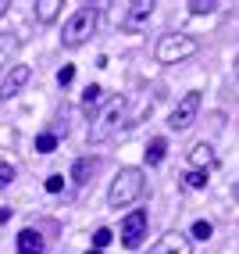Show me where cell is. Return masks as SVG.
I'll use <instances>...</instances> for the list:
<instances>
[{"label": "cell", "instance_id": "obj_11", "mask_svg": "<svg viewBox=\"0 0 239 254\" xmlns=\"http://www.w3.org/2000/svg\"><path fill=\"white\" fill-rule=\"evenodd\" d=\"M96 168H100V161H96V158H79V161L72 165V183H75V186H86V183L93 179Z\"/></svg>", "mask_w": 239, "mask_h": 254}, {"label": "cell", "instance_id": "obj_16", "mask_svg": "<svg viewBox=\"0 0 239 254\" xmlns=\"http://www.w3.org/2000/svg\"><path fill=\"white\" fill-rule=\"evenodd\" d=\"M164 154H168V140H164V136H153V140L146 143V165H161Z\"/></svg>", "mask_w": 239, "mask_h": 254}, {"label": "cell", "instance_id": "obj_7", "mask_svg": "<svg viewBox=\"0 0 239 254\" xmlns=\"http://www.w3.org/2000/svg\"><path fill=\"white\" fill-rule=\"evenodd\" d=\"M146 211L143 208H136V211H129L125 215V222H122V247H129V251H136L143 240H146Z\"/></svg>", "mask_w": 239, "mask_h": 254}, {"label": "cell", "instance_id": "obj_15", "mask_svg": "<svg viewBox=\"0 0 239 254\" xmlns=\"http://www.w3.org/2000/svg\"><path fill=\"white\" fill-rule=\"evenodd\" d=\"M100 100H104V86H96V82H93V86H86V93H82V111H86V115L93 118Z\"/></svg>", "mask_w": 239, "mask_h": 254}, {"label": "cell", "instance_id": "obj_22", "mask_svg": "<svg viewBox=\"0 0 239 254\" xmlns=\"http://www.w3.org/2000/svg\"><path fill=\"white\" fill-rule=\"evenodd\" d=\"M11 183H14V165H7V161H0V190H7Z\"/></svg>", "mask_w": 239, "mask_h": 254}, {"label": "cell", "instance_id": "obj_29", "mask_svg": "<svg viewBox=\"0 0 239 254\" xmlns=\"http://www.w3.org/2000/svg\"><path fill=\"white\" fill-rule=\"evenodd\" d=\"M236 75H239V54H236Z\"/></svg>", "mask_w": 239, "mask_h": 254}, {"label": "cell", "instance_id": "obj_17", "mask_svg": "<svg viewBox=\"0 0 239 254\" xmlns=\"http://www.w3.org/2000/svg\"><path fill=\"white\" fill-rule=\"evenodd\" d=\"M214 236V226L207 222V218H200V222H193V229H190V240H200V244H207Z\"/></svg>", "mask_w": 239, "mask_h": 254}, {"label": "cell", "instance_id": "obj_9", "mask_svg": "<svg viewBox=\"0 0 239 254\" xmlns=\"http://www.w3.org/2000/svg\"><path fill=\"white\" fill-rule=\"evenodd\" d=\"M32 79V72L25 68V64H14V68H7V75H4V82H0V100H11L14 93H18L25 82Z\"/></svg>", "mask_w": 239, "mask_h": 254}, {"label": "cell", "instance_id": "obj_13", "mask_svg": "<svg viewBox=\"0 0 239 254\" xmlns=\"http://www.w3.org/2000/svg\"><path fill=\"white\" fill-rule=\"evenodd\" d=\"M61 0H40V4H36V11H32V14H36V22L40 25H50V22H57V14H61Z\"/></svg>", "mask_w": 239, "mask_h": 254}, {"label": "cell", "instance_id": "obj_30", "mask_svg": "<svg viewBox=\"0 0 239 254\" xmlns=\"http://www.w3.org/2000/svg\"><path fill=\"white\" fill-rule=\"evenodd\" d=\"M236 197H239V186H236Z\"/></svg>", "mask_w": 239, "mask_h": 254}, {"label": "cell", "instance_id": "obj_5", "mask_svg": "<svg viewBox=\"0 0 239 254\" xmlns=\"http://www.w3.org/2000/svg\"><path fill=\"white\" fill-rule=\"evenodd\" d=\"M150 18H153V0H136V4H129V7H122L114 14V22L125 32H140Z\"/></svg>", "mask_w": 239, "mask_h": 254}, {"label": "cell", "instance_id": "obj_8", "mask_svg": "<svg viewBox=\"0 0 239 254\" xmlns=\"http://www.w3.org/2000/svg\"><path fill=\"white\" fill-rule=\"evenodd\" d=\"M150 254H193V240L186 233H164Z\"/></svg>", "mask_w": 239, "mask_h": 254}, {"label": "cell", "instance_id": "obj_26", "mask_svg": "<svg viewBox=\"0 0 239 254\" xmlns=\"http://www.w3.org/2000/svg\"><path fill=\"white\" fill-rule=\"evenodd\" d=\"M7 218H11V208H0V226H4Z\"/></svg>", "mask_w": 239, "mask_h": 254}, {"label": "cell", "instance_id": "obj_27", "mask_svg": "<svg viewBox=\"0 0 239 254\" xmlns=\"http://www.w3.org/2000/svg\"><path fill=\"white\" fill-rule=\"evenodd\" d=\"M4 14H7V0H0V18H4Z\"/></svg>", "mask_w": 239, "mask_h": 254}, {"label": "cell", "instance_id": "obj_19", "mask_svg": "<svg viewBox=\"0 0 239 254\" xmlns=\"http://www.w3.org/2000/svg\"><path fill=\"white\" fill-rule=\"evenodd\" d=\"M207 179H211L207 172H193V168H190V172L182 176V183L190 186V190H203V186H207Z\"/></svg>", "mask_w": 239, "mask_h": 254}, {"label": "cell", "instance_id": "obj_18", "mask_svg": "<svg viewBox=\"0 0 239 254\" xmlns=\"http://www.w3.org/2000/svg\"><path fill=\"white\" fill-rule=\"evenodd\" d=\"M54 150H57V136L40 132V136H36V154H54Z\"/></svg>", "mask_w": 239, "mask_h": 254}, {"label": "cell", "instance_id": "obj_20", "mask_svg": "<svg viewBox=\"0 0 239 254\" xmlns=\"http://www.w3.org/2000/svg\"><path fill=\"white\" fill-rule=\"evenodd\" d=\"M218 0H190V14H214Z\"/></svg>", "mask_w": 239, "mask_h": 254}, {"label": "cell", "instance_id": "obj_12", "mask_svg": "<svg viewBox=\"0 0 239 254\" xmlns=\"http://www.w3.org/2000/svg\"><path fill=\"white\" fill-rule=\"evenodd\" d=\"M18 254H43V236L32 226L18 233Z\"/></svg>", "mask_w": 239, "mask_h": 254}, {"label": "cell", "instance_id": "obj_23", "mask_svg": "<svg viewBox=\"0 0 239 254\" xmlns=\"http://www.w3.org/2000/svg\"><path fill=\"white\" fill-rule=\"evenodd\" d=\"M43 190H47V193H61V190H64V176H50V179L43 183Z\"/></svg>", "mask_w": 239, "mask_h": 254}, {"label": "cell", "instance_id": "obj_3", "mask_svg": "<svg viewBox=\"0 0 239 254\" xmlns=\"http://www.w3.org/2000/svg\"><path fill=\"white\" fill-rule=\"evenodd\" d=\"M96 25H100V11L93 7V4H82L72 18L64 22V32H61V43L68 47V50H75V47H82V43H90L93 40V32H96Z\"/></svg>", "mask_w": 239, "mask_h": 254}, {"label": "cell", "instance_id": "obj_28", "mask_svg": "<svg viewBox=\"0 0 239 254\" xmlns=\"http://www.w3.org/2000/svg\"><path fill=\"white\" fill-rule=\"evenodd\" d=\"M86 254H104V251H93V247H90V251H86Z\"/></svg>", "mask_w": 239, "mask_h": 254}, {"label": "cell", "instance_id": "obj_14", "mask_svg": "<svg viewBox=\"0 0 239 254\" xmlns=\"http://www.w3.org/2000/svg\"><path fill=\"white\" fill-rule=\"evenodd\" d=\"M18 47H22V40L14 36V32H4V36H0V68H4L14 54H18Z\"/></svg>", "mask_w": 239, "mask_h": 254}, {"label": "cell", "instance_id": "obj_10", "mask_svg": "<svg viewBox=\"0 0 239 254\" xmlns=\"http://www.w3.org/2000/svg\"><path fill=\"white\" fill-rule=\"evenodd\" d=\"M214 161H218V154H214V147H211L207 140H200V143L190 147V165H193V172H211Z\"/></svg>", "mask_w": 239, "mask_h": 254}, {"label": "cell", "instance_id": "obj_6", "mask_svg": "<svg viewBox=\"0 0 239 254\" xmlns=\"http://www.w3.org/2000/svg\"><path fill=\"white\" fill-rule=\"evenodd\" d=\"M200 104H203L200 90H190V93H186V97L179 100V108L172 111V118H168V129H175V132L190 129V126H193V118L200 115Z\"/></svg>", "mask_w": 239, "mask_h": 254}, {"label": "cell", "instance_id": "obj_1", "mask_svg": "<svg viewBox=\"0 0 239 254\" xmlns=\"http://www.w3.org/2000/svg\"><path fill=\"white\" fill-rule=\"evenodd\" d=\"M125 111H129V100H125V93H114V97H107L104 104L96 108V115L90 118V143H104V140H111L118 129H122V118H125Z\"/></svg>", "mask_w": 239, "mask_h": 254}, {"label": "cell", "instance_id": "obj_2", "mask_svg": "<svg viewBox=\"0 0 239 254\" xmlns=\"http://www.w3.org/2000/svg\"><path fill=\"white\" fill-rule=\"evenodd\" d=\"M146 193V172L143 168H122V172L114 176V183H111V190H107V204L114 208V211H122V208H129V204H136Z\"/></svg>", "mask_w": 239, "mask_h": 254}, {"label": "cell", "instance_id": "obj_24", "mask_svg": "<svg viewBox=\"0 0 239 254\" xmlns=\"http://www.w3.org/2000/svg\"><path fill=\"white\" fill-rule=\"evenodd\" d=\"M72 79H75V64H64V68L57 72V82L61 86H72Z\"/></svg>", "mask_w": 239, "mask_h": 254}, {"label": "cell", "instance_id": "obj_21", "mask_svg": "<svg viewBox=\"0 0 239 254\" xmlns=\"http://www.w3.org/2000/svg\"><path fill=\"white\" fill-rule=\"evenodd\" d=\"M111 236H114V229H107V226H100V229L93 233V251H104V247L111 244Z\"/></svg>", "mask_w": 239, "mask_h": 254}, {"label": "cell", "instance_id": "obj_25", "mask_svg": "<svg viewBox=\"0 0 239 254\" xmlns=\"http://www.w3.org/2000/svg\"><path fill=\"white\" fill-rule=\"evenodd\" d=\"M14 136H18V132H14V126H0V143H14Z\"/></svg>", "mask_w": 239, "mask_h": 254}, {"label": "cell", "instance_id": "obj_4", "mask_svg": "<svg viewBox=\"0 0 239 254\" xmlns=\"http://www.w3.org/2000/svg\"><path fill=\"white\" fill-rule=\"evenodd\" d=\"M153 54H157L161 64H179V61H190L200 54V40L190 36V32H164Z\"/></svg>", "mask_w": 239, "mask_h": 254}]
</instances>
